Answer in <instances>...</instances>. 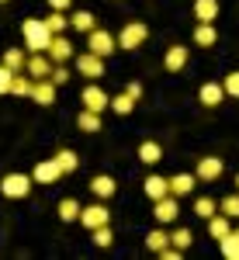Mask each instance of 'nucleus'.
Returning a JSON list of instances; mask_svg holds the SVG:
<instances>
[{
    "instance_id": "obj_1",
    "label": "nucleus",
    "mask_w": 239,
    "mask_h": 260,
    "mask_svg": "<svg viewBox=\"0 0 239 260\" xmlns=\"http://www.w3.org/2000/svg\"><path fill=\"white\" fill-rule=\"evenodd\" d=\"M21 35H24V45H28L31 52H45V49H49V42H52V31H49L45 18H24Z\"/></svg>"
},
{
    "instance_id": "obj_2",
    "label": "nucleus",
    "mask_w": 239,
    "mask_h": 260,
    "mask_svg": "<svg viewBox=\"0 0 239 260\" xmlns=\"http://www.w3.org/2000/svg\"><path fill=\"white\" fill-rule=\"evenodd\" d=\"M149 39V28L142 24V21H132V24H125L118 31V49H128V52H135L142 42Z\"/></svg>"
},
{
    "instance_id": "obj_3",
    "label": "nucleus",
    "mask_w": 239,
    "mask_h": 260,
    "mask_svg": "<svg viewBox=\"0 0 239 260\" xmlns=\"http://www.w3.org/2000/svg\"><path fill=\"white\" fill-rule=\"evenodd\" d=\"M87 45H90V52H94V56L108 59V56L118 49V39H115L111 31H100V28H94V31L87 35Z\"/></svg>"
},
{
    "instance_id": "obj_4",
    "label": "nucleus",
    "mask_w": 239,
    "mask_h": 260,
    "mask_svg": "<svg viewBox=\"0 0 239 260\" xmlns=\"http://www.w3.org/2000/svg\"><path fill=\"white\" fill-rule=\"evenodd\" d=\"M52 66H56V62L49 59V52H31L28 62H24V73H28L31 80H49V77H52Z\"/></svg>"
},
{
    "instance_id": "obj_5",
    "label": "nucleus",
    "mask_w": 239,
    "mask_h": 260,
    "mask_svg": "<svg viewBox=\"0 0 239 260\" xmlns=\"http://www.w3.org/2000/svg\"><path fill=\"white\" fill-rule=\"evenodd\" d=\"M28 191H31V177H24V174H7L0 180L4 198H28Z\"/></svg>"
},
{
    "instance_id": "obj_6",
    "label": "nucleus",
    "mask_w": 239,
    "mask_h": 260,
    "mask_svg": "<svg viewBox=\"0 0 239 260\" xmlns=\"http://www.w3.org/2000/svg\"><path fill=\"white\" fill-rule=\"evenodd\" d=\"M111 222V212L104 208V205H87V208H80V225L83 229H97V225H108Z\"/></svg>"
},
{
    "instance_id": "obj_7",
    "label": "nucleus",
    "mask_w": 239,
    "mask_h": 260,
    "mask_svg": "<svg viewBox=\"0 0 239 260\" xmlns=\"http://www.w3.org/2000/svg\"><path fill=\"white\" fill-rule=\"evenodd\" d=\"M80 101H83V108H90V111H97V115L111 108V98H108V90H100L97 83L83 87V94H80Z\"/></svg>"
},
{
    "instance_id": "obj_8",
    "label": "nucleus",
    "mask_w": 239,
    "mask_h": 260,
    "mask_svg": "<svg viewBox=\"0 0 239 260\" xmlns=\"http://www.w3.org/2000/svg\"><path fill=\"white\" fill-rule=\"evenodd\" d=\"M77 73H83L87 80H97V77H104V59L94 56V52L87 49V52H80V56H77Z\"/></svg>"
},
{
    "instance_id": "obj_9",
    "label": "nucleus",
    "mask_w": 239,
    "mask_h": 260,
    "mask_svg": "<svg viewBox=\"0 0 239 260\" xmlns=\"http://www.w3.org/2000/svg\"><path fill=\"white\" fill-rule=\"evenodd\" d=\"M222 170H225V163H222L219 156H201V160H198V167H194L198 180H204V184L219 180V177H222Z\"/></svg>"
},
{
    "instance_id": "obj_10",
    "label": "nucleus",
    "mask_w": 239,
    "mask_h": 260,
    "mask_svg": "<svg viewBox=\"0 0 239 260\" xmlns=\"http://www.w3.org/2000/svg\"><path fill=\"white\" fill-rule=\"evenodd\" d=\"M49 59L52 62H70L73 59V42L66 39V35H52V42H49Z\"/></svg>"
},
{
    "instance_id": "obj_11",
    "label": "nucleus",
    "mask_w": 239,
    "mask_h": 260,
    "mask_svg": "<svg viewBox=\"0 0 239 260\" xmlns=\"http://www.w3.org/2000/svg\"><path fill=\"white\" fill-rule=\"evenodd\" d=\"M153 215H156V222H159V225H170V222H177V215H180L177 198H174V194L159 198V201H156V208H153Z\"/></svg>"
},
{
    "instance_id": "obj_12",
    "label": "nucleus",
    "mask_w": 239,
    "mask_h": 260,
    "mask_svg": "<svg viewBox=\"0 0 239 260\" xmlns=\"http://www.w3.org/2000/svg\"><path fill=\"white\" fill-rule=\"evenodd\" d=\"M59 177H62V167L56 163V156H52V160H42L39 167H35V174H31L35 184H56Z\"/></svg>"
},
{
    "instance_id": "obj_13",
    "label": "nucleus",
    "mask_w": 239,
    "mask_h": 260,
    "mask_svg": "<svg viewBox=\"0 0 239 260\" xmlns=\"http://www.w3.org/2000/svg\"><path fill=\"white\" fill-rule=\"evenodd\" d=\"M187 56H191L187 45H170L166 56H163V70H166V73H180V70L187 66Z\"/></svg>"
},
{
    "instance_id": "obj_14",
    "label": "nucleus",
    "mask_w": 239,
    "mask_h": 260,
    "mask_svg": "<svg viewBox=\"0 0 239 260\" xmlns=\"http://www.w3.org/2000/svg\"><path fill=\"white\" fill-rule=\"evenodd\" d=\"M225 98H229V94H225V87H222V83H215V80L204 83V87L198 90V101L204 104V108H219Z\"/></svg>"
},
{
    "instance_id": "obj_15",
    "label": "nucleus",
    "mask_w": 239,
    "mask_h": 260,
    "mask_svg": "<svg viewBox=\"0 0 239 260\" xmlns=\"http://www.w3.org/2000/svg\"><path fill=\"white\" fill-rule=\"evenodd\" d=\"M31 101L42 104V108H49V104H56V83L52 80H35V90H31Z\"/></svg>"
},
{
    "instance_id": "obj_16",
    "label": "nucleus",
    "mask_w": 239,
    "mask_h": 260,
    "mask_svg": "<svg viewBox=\"0 0 239 260\" xmlns=\"http://www.w3.org/2000/svg\"><path fill=\"white\" fill-rule=\"evenodd\" d=\"M194 184H198V174H177V177H170V194L184 198V194L194 191Z\"/></svg>"
},
{
    "instance_id": "obj_17",
    "label": "nucleus",
    "mask_w": 239,
    "mask_h": 260,
    "mask_svg": "<svg viewBox=\"0 0 239 260\" xmlns=\"http://www.w3.org/2000/svg\"><path fill=\"white\" fill-rule=\"evenodd\" d=\"M142 187H146V194H149L153 201H159V198H166V194H170V180L159 177V174H149Z\"/></svg>"
},
{
    "instance_id": "obj_18",
    "label": "nucleus",
    "mask_w": 239,
    "mask_h": 260,
    "mask_svg": "<svg viewBox=\"0 0 239 260\" xmlns=\"http://www.w3.org/2000/svg\"><path fill=\"white\" fill-rule=\"evenodd\" d=\"M215 42H219V31H215V24H212V21H198V28H194V45L208 49V45H215Z\"/></svg>"
},
{
    "instance_id": "obj_19",
    "label": "nucleus",
    "mask_w": 239,
    "mask_h": 260,
    "mask_svg": "<svg viewBox=\"0 0 239 260\" xmlns=\"http://www.w3.org/2000/svg\"><path fill=\"white\" fill-rule=\"evenodd\" d=\"M208 233H212V240H225V236L232 233V219H229V215H219V212H215V215L208 219Z\"/></svg>"
},
{
    "instance_id": "obj_20",
    "label": "nucleus",
    "mask_w": 239,
    "mask_h": 260,
    "mask_svg": "<svg viewBox=\"0 0 239 260\" xmlns=\"http://www.w3.org/2000/svg\"><path fill=\"white\" fill-rule=\"evenodd\" d=\"M77 128H80V132H100V115H97V111H90V108H80Z\"/></svg>"
},
{
    "instance_id": "obj_21",
    "label": "nucleus",
    "mask_w": 239,
    "mask_h": 260,
    "mask_svg": "<svg viewBox=\"0 0 239 260\" xmlns=\"http://www.w3.org/2000/svg\"><path fill=\"white\" fill-rule=\"evenodd\" d=\"M139 160L146 163V167L159 163V160H163V146H159V142H153V139H146V142L139 146Z\"/></svg>"
},
{
    "instance_id": "obj_22",
    "label": "nucleus",
    "mask_w": 239,
    "mask_h": 260,
    "mask_svg": "<svg viewBox=\"0 0 239 260\" xmlns=\"http://www.w3.org/2000/svg\"><path fill=\"white\" fill-rule=\"evenodd\" d=\"M90 191H94L97 198H111V194L118 191V184H115V177L100 174V177H94V180H90Z\"/></svg>"
},
{
    "instance_id": "obj_23",
    "label": "nucleus",
    "mask_w": 239,
    "mask_h": 260,
    "mask_svg": "<svg viewBox=\"0 0 239 260\" xmlns=\"http://www.w3.org/2000/svg\"><path fill=\"white\" fill-rule=\"evenodd\" d=\"M70 28H77V31H83V35H90V31L97 28V18H94L90 11H77V14L70 18Z\"/></svg>"
},
{
    "instance_id": "obj_24",
    "label": "nucleus",
    "mask_w": 239,
    "mask_h": 260,
    "mask_svg": "<svg viewBox=\"0 0 239 260\" xmlns=\"http://www.w3.org/2000/svg\"><path fill=\"white\" fill-rule=\"evenodd\" d=\"M194 18L198 21H215L219 18V0H194Z\"/></svg>"
},
{
    "instance_id": "obj_25",
    "label": "nucleus",
    "mask_w": 239,
    "mask_h": 260,
    "mask_svg": "<svg viewBox=\"0 0 239 260\" xmlns=\"http://www.w3.org/2000/svg\"><path fill=\"white\" fill-rule=\"evenodd\" d=\"M31 90H35V80L21 70V73H14V83H11V94H18V98H31Z\"/></svg>"
},
{
    "instance_id": "obj_26",
    "label": "nucleus",
    "mask_w": 239,
    "mask_h": 260,
    "mask_svg": "<svg viewBox=\"0 0 239 260\" xmlns=\"http://www.w3.org/2000/svg\"><path fill=\"white\" fill-rule=\"evenodd\" d=\"M219 250L225 260H239V229H232L225 240H219Z\"/></svg>"
},
{
    "instance_id": "obj_27",
    "label": "nucleus",
    "mask_w": 239,
    "mask_h": 260,
    "mask_svg": "<svg viewBox=\"0 0 239 260\" xmlns=\"http://www.w3.org/2000/svg\"><path fill=\"white\" fill-rule=\"evenodd\" d=\"M56 212H59V219H62V222H80V201H73V198H62Z\"/></svg>"
},
{
    "instance_id": "obj_28",
    "label": "nucleus",
    "mask_w": 239,
    "mask_h": 260,
    "mask_svg": "<svg viewBox=\"0 0 239 260\" xmlns=\"http://www.w3.org/2000/svg\"><path fill=\"white\" fill-rule=\"evenodd\" d=\"M132 108H135V98L132 94H115L111 98V111L115 115H132Z\"/></svg>"
},
{
    "instance_id": "obj_29",
    "label": "nucleus",
    "mask_w": 239,
    "mask_h": 260,
    "mask_svg": "<svg viewBox=\"0 0 239 260\" xmlns=\"http://www.w3.org/2000/svg\"><path fill=\"white\" fill-rule=\"evenodd\" d=\"M146 246H149L153 253H159L163 246H170V233H166V229H153V233L146 236Z\"/></svg>"
},
{
    "instance_id": "obj_30",
    "label": "nucleus",
    "mask_w": 239,
    "mask_h": 260,
    "mask_svg": "<svg viewBox=\"0 0 239 260\" xmlns=\"http://www.w3.org/2000/svg\"><path fill=\"white\" fill-rule=\"evenodd\" d=\"M56 163L62 167V174H73V170L80 167V156L73 153V149H59V153H56Z\"/></svg>"
},
{
    "instance_id": "obj_31",
    "label": "nucleus",
    "mask_w": 239,
    "mask_h": 260,
    "mask_svg": "<svg viewBox=\"0 0 239 260\" xmlns=\"http://www.w3.org/2000/svg\"><path fill=\"white\" fill-rule=\"evenodd\" d=\"M45 24H49V31H52V35H62V31L70 28V18H66L62 11H52V14L45 18Z\"/></svg>"
},
{
    "instance_id": "obj_32",
    "label": "nucleus",
    "mask_w": 239,
    "mask_h": 260,
    "mask_svg": "<svg viewBox=\"0 0 239 260\" xmlns=\"http://www.w3.org/2000/svg\"><path fill=\"white\" fill-rule=\"evenodd\" d=\"M24 52H21V49H7V52H4V66H11V70H14V73H21V70H24Z\"/></svg>"
},
{
    "instance_id": "obj_33",
    "label": "nucleus",
    "mask_w": 239,
    "mask_h": 260,
    "mask_svg": "<svg viewBox=\"0 0 239 260\" xmlns=\"http://www.w3.org/2000/svg\"><path fill=\"white\" fill-rule=\"evenodd\" d=\"M219 212L229 215V219H239V194H229V198L219 201Z\"/></svg>"
},
{
    "instance_id": "obj_34",
    "label": "nucleus",
    "mask_w": 239,
    "mask_h": 260,
    "mask_svg": "<svg viewBox=\"0 0 239 260\" xmlns=\"http://www.w3.org/2000/svg\"><path fill=\"white\" fill-rule=\"evenodd\" d=\"M215 208H219V205H215L212 198H198V201H194V215H201V219H212Z\"/></svg>"
},
{
    "instance_id": "obj_35",
    "label": "nucleus",
    "mask_w": 239,
    "mask_h": 260,
    "mask_svg": "<svg viewBox=\"0 0 239 260\" xmlns=\"http://www.w3.org/2000/svg\"><path fill=\"white\" fill-rule=\"evenodd\" d=\"M191 240H194V236H191V229H177V233H170V243H174L177 250H187Z\"/></svg>"
},
{
    "instance_id": "obj_36",
    "label": "nucleus",
    "mask_w": 239,
    "mask_h": 260,
    "mask_svg": "<svg viewBox=\"0 0 239 260\" xmlns=\"http://www.w3.org/2000/svg\"><path fill=\"white\" fill-rule=\"evenodd\" d=\"M11 83H14V70L0 62V94H11Z\"/></svg>"
},
{
    "instance_id": "obj_37",
    "label": "nucleus",
    "mask_w": 239,
    "mask_h": 260,
    "mask_svg": "<svg viewBox=\"0 0 239 260\" xmlns=\"http://www.w3.org/2000/svg\"><path fill=\"white\" fill-rule=\"evenodd\" d=\"M49 80L56 83V87L70 83V70H66V62H56V66H52V77H49Z\"/></svg>"
},
{
    "instance_id": "obj_38",
    "label": "nucleus",
    "mask_w": 239,
    "mask_h": 260,
    "mask_svg": "<svg viewBox=\"0 0 239 260\" xmlns=\"http://www.w3.org/2000/svg\"><path fill=\"white\" fill-rule=\"evenodd\" d=\"M94 243H97V246H111V243H115L111 225H97V229H94Z\"/></svg>"
},
{
    "instance_id": "obj_39",
    "label": "nucleus",
    "mask_w": 239,
    "mask_h": 260,
    "mask_svg": "<svg viewBox=\"0 0 239 260\" xmlns=\"http://www.w3.org/2000/svg\"><path fill=\"white\" fill-rule=\"evenodd\" d=\"M222 87H225V94H229V98H239V70H236V73H225Z\"/></svg>"
},
{
    "instance_id": "obj_40",
    "label": "nucleus",
    "mask_w": 239,
    "mask_h": 260,
    "mask_svg": "<svg viewBox=\"0 0 239 260\" xmlns=\"http://www.w3.org/2000/svg\"><path fill=\"white\" fill-rule=\"evenodd\" d=\"M125 94H132V98L139 101V98H142V83H135V80H132L128 87H125Z\"/></svg>"
},
{
    "instance_id": "obj_41",
    "label": "nucleus",
    "mask_w": 239,
    "mask_h": 260,
    "mask_svg": "<svg viewBox=\"0 0 239 260\" xmlns=\"http://www.w3.org/2000/svg\"><path fill=\"white\" fill-rule=\"evenodd\" d=\"M70 4H73V0H49V7H52V11H66Z\"/></svg>"
},
{
    "instance_id": "obj_42",
    "label": "nucleus",
    "mask_w": 239,
    "mask_h": 260,
    "mask_svg": "<svg viewBox=\"0 0 239 260\" xmlns=\"http://www.w3.org/2000/svg\"><path fill=\"white\" fill-rule=\"evenodd\" d=\"M236 191H239V174H236Z\"/></svg>"
},
{
    "instance_id": "obj_43",
    "label": "nucleus",
    "mask_w": 239,
    "mask_h": 260,
    "mask_svg": "<svg viewBox=\"0 0 239 260\" xmlns=\"http://www.w3.org/2000/svg\"><path fill=\"white\" fill-rule=\"evenodd\" d=\"M0 4H11V0H0Z\"/></svg>"
}]
</instances>
